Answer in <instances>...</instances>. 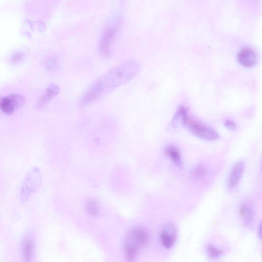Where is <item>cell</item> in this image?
Here are the masks:
<instances>
[{
    "mask_svg": "<svg viewBox=\"0 0 262 262\" xmlns=\"http://www.w3.org/2000/svg\"><path fill=\"white\" fill-rule=\"evenodd\" d=\"M140 70V63L128 60L116 66L96 80L81 96L79 105L85 108L134 79Z\"/></svg>",
    "mask_w": 262,
    "mask_h": 262,
    "instance_id": "cell-1",
    "label": "cell"
},
{
    "mask_svg": "<svg viewBox=\"0 0 262 262\" xmlns=\"http://www.w3.org/2000/svg\"><path fill=\"white\" fill-rule=\"evenodd\" d=\"M149 234L144 227L133 229L127 235L124 244V250L128 260H133L140 250L145 247L149 241Z\"/></svg>",
    "mask_w": 262,
    "mask_h": 262,
    "instance_id": "cell-2",
    "label": "cell"
},
{
    "mask_svg": "<svg viewBox=\"0 0 262 262\" xmlns=\"http://www.w3.org/2000/svg\"><path fill=\"white\" fill-rule=\"evenodd\" d=\"M122 24L120 16H116L109 21L100 38L99 50L104 57H109L112 53V45Z\"/></svg>",
    "mask_w": 262,
    "mask_h": 262,
    "instance_id": "cell-3",
    "label": "cell"
},
{
    "mask_svg": "<svg viewBox=\"0 0 262 262\" xmlns=\"http://www.w3.org/2000/svg\"><path fill=\"white\" fill-rule=\"evenodd\" d=\"M183 122L188 126L190 133L195 137L208 141H215L220 136L213 128L194 120L187 116Z\"/></svg>",
    "mask_w": 262,
    "mask_h": 262,
    "instance_id": "cell-4",
    "label": "cell"
},
{
    "mask_svg": "<svg viewBox=\"0 0 262 262\" xmlns=\"http://www.w3.org/2000/svg\"><path fill=\"white\" fill-rule=\"evenodd\" d=\"M41 174L37 168H32L27 174L23 183L20 193V200L27 202L32 192L35 191L41 182Z\"/></svg>",
    "mask_w": 262,
    "mask_h": 262,
    "instance_id": "cell-5",
    "label": "cell"
},
{
    "mask_svg": "<svg viewBox=\"0 0 262 262\" xmlns=\"http://www.w3.org/2000/svg\"><path fill=\"white\" fill-rule=\"evenodd\" d=\"M25 98L22 95L14 93L9 96L0 99V109L5 114H13L16 109L23 106Z\"/></svg>",
    "mask_w": 262,
    "mask_h": 262,
    "instance_id": "cell-6",
    "label": "cell"
},
{
    "mask_svg": "<svg viewBox=\"0 0 262 262\" xmlns=\"http://www.w3.org/2000/svg\"><path fill=\"white\" fill-rule=\"evenodd\" d=\"M245 169V163L239 161L232 168L227 180V188L229 190H233L238 184Z\"/></svg>",
    "mask_w": 262,
    "mask_h": 262,
    "instance_id": "cell-7",
    "label": "cell"
},
{
    "mask_svg": "<svg viewBox=\"0 0 262 262\" xmlns=\"http://www.w3.org/2000/svg\"><path fill=\"white\" fill-rule=\"evenodd\" d=\"M238 60L244 67L252 68L257 62L256 54L252 49L245 48L239 52Z\"/></svg>",
    "mask_w": 262,
    "mask_h": 262,
    "instance_id": "cell-8",
    "label": "cell"
},
{
    "mask_svg": "<svg viewBox=\"0 0 262 262\" xmlns=\"http://www.w3.org/2000/svg\"><path fill=\"white\" fill-rule=\"evenodd\" d=\"M176 237V231L173 225L168 224L164 227L161 234V240L163 246L166 249H170L173 247Z\"/></svg>",
    "mask_w": 262,
    "mask_h": 262,
    "instance_id": "cell-9",
    "label": "cell"
},
{
    "mask_svg": "<svg viewBox=\"0 0 262 262\" xmlns=\"http://www.w3.org/2000/svg\"><path fill=\"white\" fill-rule=\"evenodd\" d=\"M60 91L59 86L56 84H51L46 92L40 96L37 103V108L42 110L45 107L51 100L58 94Z\"/></svg>",
    "mask_w": 262,
    "mask_h": 262,
    "instance_id": "cell-10",
    "label": "cell"
},
{
    "mask_svg": "<svg viewBox=\"0 0 262 262\" xmlns=\"http://www.w3.org/2000/svg\"><path fill=\"white\" fill-rule=\"evenodd\" d=\"M35 244L33 239L30 237H26L21 243L22 253L25 261H31L34 256Z\"/></svg>",
    "mask_w": 262,
    "mask_h": 262,
    "instance_id": "cell-11",
    "label": "cell"
},
{
    "mask_svg": "<svg viewBox=\"0 0 262 262\" xmlns=\"http://www.w3.org/2000/svg\"><path fill=\"white\" fill-rule=\"evenodd\" d=\"M240 214L244 225L247 227L251 226L254 222V213L251 207L247 204H243L240 209Z\"/></svg>",
    "mask_w": 262,
    "mask_h": 262,
    "instance_id": "cell-12",
    "label": "cell"
},
{
    "mask_svg": "<svg viewBox=\"0 0 262 262\" xmlns=\"http://www.w3.org/2000/svg\"><path fill=\"white\" fill-rule=\"evenodd\" d=\"M165 153L171 160L180 169H182L183 164L179 150L174 146H168L165 148Z\"/></svg>",
    "mask_w": 262,
    "mask_h": 262,
    "instance_id": "cell-13",
    "label": "cell"
},
{
    "mask_svg": "<svg viewBox=\"0 0 262 262\" xmlns=\"http://www.w3.org/2000/svg\"><path fill=\"white\" fill-rule=\"evenodd\" d=\"M208 173V169L204 165H199L193 168L191 171V176L195 179L204 178Z\"/></svg>",
    "mask_w": 262,
    "mask_h": 262,
    "instance_id": "cell-14",
    "label": "cell"
},
{
    "mask_svg": "<svg viewBox=\"0 0 262 262\" xmlns=\"http://www.w3.org/2000/svg\"><path fill=\"white\" fill-rule=\"evenodd\" d=\"M206 250L209 256L212 259L219 258L223 254L222 250L213 245H209L207 246Z\"/></svg>",
    "mask_w": 262,
    "mask_h": 262,
    "instance_id": "cell-15",
    "label": "cell"
},
{
    "mask_svg": "<svg viewBox=\"0 0 262 262\" xmlns=\"http://www.w3.org/2000/svg\"><path fill=\"white\" fill-rule=\"evenodd\" d=\"M46 69L50 73L55 72L58 68V59L56 56L50 57L46 62Z\"/></svg>",
    "mask_w": 262,
    "mask_h": 262,
    "instance_id": "cell-16",
    "label": "cell"
},
{
    "mask_svg": "<svg viewBox=\"0 0 262 262\" xmlns=\"http://www.w3.org/2000/svg\"><path fill=\"white\" fill-rule=\"evenodd\" d=\"M89 212L92 215H96L98 212V208L96 204L89 203L87 208Z\"/></svg>",
    "mask_w": 262,
    "mask_h": 262,
    "instance_id": "cell-17",
    "label": "cell"
},
{
    "mask_svg": "<svg viewBox=\"0 0 262 262\" xmlns=\"http://www.w3.org/2000/svg\"><path fill=\"white\" fill-rule=\"evenodd\" d=\"M224 124L226 127L230 130H235L236 128V124L232 120H226Z\"/></svg>",
    "mask_w": 262,
    "mask_h": 262,
    "instance_id": "cell-18",
    "label": "cell"
},
{
    "mask_svg": "<svg viewBox=\"0 0 262 262\" xmlns=\"http://www.w3.org/2000/svg\"><path fill=\"white\" fill-rule=\"evenodd\" d=\"M22 55L21 54H17L14 56L12 61L14 63H18L22 59Z\"/></svg>",
    "mask_w": 262,
    "mask_h": 262,
    "instance_id": "cell-19",
    "label": "cell"
},
{
    "mask_svg": "<svg viewBox=\"0 0 262 262\" xmlns=\"http://www.w3.org/2000/svg\"><path fill=\"white\" fill-rule=\"evenodd\" d=\"M258 237L261 239V225L260 224L258 230Z\"/></svg>",
    "mask_w": 262,
    "mask_h": 262,
    "instance_id": "cell-20",
    "label": "cell"
}]
</instances>
